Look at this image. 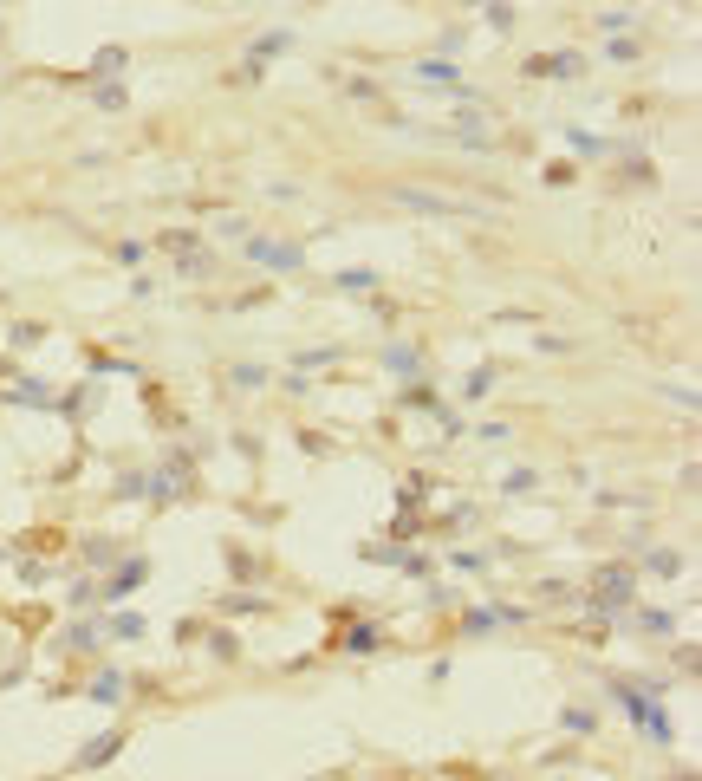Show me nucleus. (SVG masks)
<instances>
[{
  "instance_id": "f257e3e1",
  "label": "nucleus",
  "mask_w": 702,
  "mask_h": 781,
  "mask_svg": "<svg viewBox=\"0 0 702 781\" xmlns=\"http://www.w3.org/2000/svg\"><path fill=\"white\" fill-rule=\"evenodd\" d=\"M247 255H254L261 267H273V274H293L306 261V247H293V241H247Z\"/></svg>"
},
{
  "instance_id": "f03ea898",
  "label": "nucleus",
  "mask_w": 702,
  "mask_h": 781,
  "mask_svg": "<svg viewBox=\"0 0 702 781\" xmlns=\"http://www.w3.org/2000/svg\"><path fill=\"white\" fill-rule=\"evenodd\" d=\"M144 579H150V561H124L118 573L104 579V599H130V593H137Z\"/></svg>"
},
{
  "instance_id": "7ed1b4c3",
  "label": "nucleus",
  "mask_w": 702,
  "mask_h": 781,
  "mask_svg": "<svg viewBox=\"0 0 702 781\" xmlns=\"http://www.w3.org/2000/svg\"><path fill=\"white\" fill-rule=\"evenodd\" d=\"M631 579H637L631 567H605V573H599V606H618V599L631 593Z\"/></svg>"
},
{
  "instance_id": "20e7f679",
  "label": "nucleus",
  "mask_w": 702,
  "mask_h": 781,
  "mask_svg": "<svg viewBox=\"0 0 702 781\" xmlns=\"http://www.w3.org/2000/svg\"><path fill=\"white\" fill-rule=\"evenodd\" d=\"M118 749H124V736H98V742L78 749V768H104L111 756H118Z\"/></svg>"
},
{
  "instance_id": "39448f33",
  "label": "nucleus",
  "mask_w": 702,
  "mask_h": 781,
  "mask_svg": "<svg viewBox=\"0 0 702 781\" xmlns=\"http://www.w3.org/2000/svg\"><path fill=\"white\" fill-rule=\"evenodd\" d=\"M92 704H124V678L118 671H98L92 678Z\"/></svg>"
},
{
  "instance_id": "423d86ee",
  "label": "nucleus",
  "mask_w": 702,
  "mask_h": 781,
  "mask_svg": "<svg viewBox=\"0 0 702 781\" xmlns=\"http://www.w3.org/2000/svg\"><path fill=\"white\" fill-rule=\"evenodd\" d=\"M280 46H287V33H267V40H254V52H247V72H261V66L273 59Z\"/></svg>"
},
{
  "instance_id": "0eeeda50",
  "label": "nucleus",
  "mask_w": 702,
  "mask_h": 781,
  "mask_svg": "<svg viewBox=\"0 0 702 781\" xmlns=\"http://www.w3.org/2000/svg\"><path fill=\"white\" fill-rule=\"evenodd\" d=\"M7 398H13V404H46V384H40V378H26V384L7 390Z\"/></svg>"
},
{
  "instance_id": "6e6552de",
  "label": "nucleus",
  "mask_w": 702,
  "mask_h": 781,
  "mask_svg": "<svg viewBox=\"0 0 702 781\" xmlns=\"http://www.w3.org/2000/svg\"><path fill=\"white\" fill-rule=\"evenodd\" d=\"M494 625H501V612H468V619H462L468 638H482V632H494Z\"/></svg>"
},
{
  "instance_id": "1a4fd4ad",
  "label": "nucleus",
  "mask_w": 702,
  "mask_h": 781,
  "mask_svg": "<svg viewBox=\"0 0 702 781\" xmlns=\"http://www.w3.org/2000/svg\"><path fill=\"white\" fill-rule=\"evenodd\" d=\"M104 632H118V638H144V619H137V612H118V619H111Z\"/></svg>"
},
{
  "instance_id": "9d476101",
  "label": "nucleus",
  "mask_w": 702,
  "mask_h": 781,
  "mask_svg": "<svg viewBox=\"0 0 702 781\" xmlns=\"http://www.w3.org/2000/svg\"><path fill=\"white\" fill-rule=\"evenodd\" d=\"M416 78H436V85H449V78H456V66H449V59H423V66H416Z\"/></svg>"
},
{
  "instance_id": "9b49d317",
  "label": "nucleus",
  "mask_w": 702,
  "mask_h": 781,
  "mask_svg": "<svg viewBox=\"0 0 702 781\" xmlns=\"http://www.w3.org/2000/svg\"><path fill=\"white\" fill-rule=\"evenodd\" d=\"M566 730H573V736H592L599 716H592V710H566Z\"/></svg>"
},
{
  "instance_id": "f8f14e48",
  "label": "nucleus",
  "mask_w": 702,
  "mask_h": 781,
  "mask_svg": "<svg viewBox=\"0 0 702 781\" xmlns=\"http://www.w3.org/2000/svg\"><path fill=\"white\" fill-rule=\"evenodd\" d=\"M92 72H98V78H104V72H124V52H118V46H104L98 59H92Z\"/></svg>"
},
{
  "instance_id": "ddd939ff",
  "label": "nucleus",
  "mask_w": 702,
  "mask_h": 781,
  "mask_svg": "<svg viewBox=\"0 0 702 781\" xmlns=\"http://www.w3.org/2000/svg\"><path fill=\"white\" fill-rule=\"evenodd\" d=\"M390 372L410 378V372H416V352H410V346H390Z\"/></svg>"
},
{
  "instance_id": "4468645a",
  "label": "nucleus",
  "mask_w": 702,
  "mask_h": 781,
  "mask_svg": "<svg viewBox=\"0 0 702 781\" xmlns=\"http://www.w3.org/2000/svg\"><path fill=\"white\" fill-rule=\"evenodd\" d=\"M371 281H378L371 267H351V274H339V287H351V293H364V287H371Z\"/></svg>"
},
{
  "instance_id": "2eb2a0df",
  "label": "nucleus",
  "mask_w": 702,
  "mask_h": 781,
  "mask_svg": "<svg viewBox=\"0 0 702 781\" xmlns=\"http://www.w3.org/2000/svg\"><path fill=\"white\" fill-rule=\"evenodd\" d=\"M66 645H72V651H92V645H98V625H72Z\"/></svg>"
},
{
  "instance_id": "dca6fc26",
  "label": "nucleus",
  "mask_w": 702,
  "mask_h": 781,
  "mask_svg": "<svg viewBox=\"0 0 702 781\" xmlns=\"http://www.w3.org/2000/svg\"><path fill=\"white\" fill-rule=\"evenodd\" d=\"M533 482H540V476H533V469H514V476H508V495H527Z\"/></svg>"
},
{
  "instance_id": "f3484780",
  "label": "nucleus",
  "mask_w": 702,
  "mask_h": 781,
  "mask_svg": "<svg viewBox=\"0 0 702 781\" xmlns=\"http://www.w3.org/2000/svg\"><path fill=\"white\" fill-rule=\"evenodd\" d=\"M683 781H696V775H683Z\"/></svg>"
}]
</instances>
